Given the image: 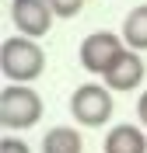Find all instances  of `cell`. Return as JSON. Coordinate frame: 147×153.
Returning a JSON list of instances; mask_svg holds the SVG:
<instances>
[{
	"mask_svg": "<svg viewBox=\"0 0 147 153\" xmlns=\"http://www.w3.org/2000/svg\"><path fill=\"white\" fill-rule=\"evenodd\" d=\"M0 70L11 84H32L46 70V52L35 38L28 35H11L0 45Z\"/></svg>",
	"mask_w": 147,
	"mask_h": 153,
	"instance_id": "obj_1",
	"label": "cell"
},
{
	"mask_svg": "<svg viewBox=\"0 0 147 153\" xmlns=\"http://www.w3.org/2000/svg\"><path fill=\"white\" fill-rule=\"evenodd\" d=\"M42 118V97L25 84H11L0 94V122L4 129H28Z\"/></svg>",
	"mask_w": 147,
	"mask_h": 153,
	"instance_id": "obj_2",
	"label": "cell"
},
{
	"mask_svg": "<svg viewBox=\"0 0 147 153\" xmlns=\"http://www.w3.org/2000/svg\"><path fill=\"white\" fill-rule=\"evenodd\" d=\"M70 115L84 129H98L112 118V91L105 84H81L70 97Z\"/></svg>",
	"mask_w": 147,
	"mask_h": 153,
	"instance_id": "obj_3",
	"label": "cell"
},
{
	"mask_svg": "<svg viewBox=\"0 0 147 153\" xmlns=\"http://www.w3.org/2000/svg\"><path fill=\"white\" fill-rule=\"evenodd\" d=\"M123 49H126V42H123L116 31H91V35L81 42L77 59H81V66L88 70V73L105 76L109 70H112V63L123 56Z\"/></svg>",
	"mask_w": 147,
	"mask_h": 153,
	"instance_id": "obj_4",
	"label": "cell"
},
{
	"mask_svg": "<svg viewBox=\"0 0 147 153\" xmlns=\"http://www.w3.org/2000/svg\"><path fill=\"white\" fill-rule=\"evenodd\" d=\"M53 7L49 0H11V21L18 35H28V38H42L49 28H53Z\"/></svg>",
	"mask_w": 147,
	"mask_h": 153,
	"instance_id": "obj_5",
	"label": "cell"
},
{
	"mask_svg": "<svg viewBox=\"0 0 147 153\" xmlns=\"http://www.w3.org/2000/svg\"><path fill=\"white\" fill-rule=\"evenodd\" d=\"M144 73H147V66H144V59H140V52L137 49H123V56L112 63V70H109L102 80H105V87L109 91H137L140 84H144Z\"/></svg>",
	"mask_w": 147,
	"mask_h": 153,
	"instance_id": "obj_6",
	"label": "cell"
},
{
	"mask_svg": "<svg viewBox=\"0 0 147 153\" xmlns=\"http://www.w3.org/2000/svg\"><path fill=\"white\" fill-rule=\"evenodd\" d=\"M105 153H147V132L144 125H126L119 122L105 132V143H102Z\"/></svg>",
	"mask_w": 147,
	"mask_h": 153,
	"instance_id": "obj_7",
	"label": "cell"
},
{
	"mask_svg": "<svg viewBox=\"0 0 147 153\" xmlns=\"http://www.w3.org/2000/svg\"><path fill=\"white\" fill-rule=\"evenodd\" d=\"M42 153H84V139H81L77 129L56 125L42 136Z\"/></svg>",
	"mask_w": 147,
	"mask_h": 153,
	"instance_id": "obj_8",
	"label": "cell"
},
{
	"mask_svg": "<svg viewBox=\"0 0 147 153\" xmlns=\"http://www.w3.org/2000/svg\"><path fill=\"white\" fill-rule=\"evenodd\" d=\"M123 42H126V49H137V52L147 49V4H140V7H133L126 14V21H123Z\"/></svg>",
	"mask_w": 147,
	"mask_h": 153,
	"instance_id": "obj_9",
	"label": "cell"
},
{
	"mask_svg": "<svg viewBox=\"0 0 147 153\" xmlns=\"http://www.w3.org/2000/svg\"><path fill=\"white\" fill-rule=\"evenodd\" d=\"M49 7H53L56 18L70 21V18H77L81 10H84V0H49Z\"/></svg>",
	"mask_w": 147,
	"mask_h": 153,
	"instance_id": "obj_10",
	"label": "cell"
},
{
	"mask_svg": "<svg viewBox=\"0 0 147 153\" xmlns=\"http://www.w3.org/2000/svg\"><path fill=\"white\" fill-rule=\"evenodd\" d=\"M0 153H32V150H28L25 139H18V136H4V139H0Z\"/></svg>",
	"mask_w": 147,
	"mask_h": 153,
	"instance_id": "obj_11",
	"label": "cell"
},
{
	"mask_svg": "<svg viewBox=\"0 0 147 153\" xmlns=\"http://www.w3.org/2000/svg\"><path fill=\"white\" fill-rule=\"evenodd\" d=\"M137 118H140V125L147 129V91L140 94V101H137Z\"/></svg>",
	"mask_w": 147,
	"mask_h": 153,
	"instance_id": "obj_12",
	"label": "cell"
}]
</instances>
